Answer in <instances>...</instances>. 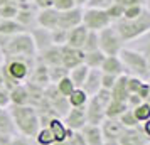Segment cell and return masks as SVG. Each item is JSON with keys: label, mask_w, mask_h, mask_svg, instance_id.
Instances as JSON below:
<instances>
[{"label": "cell", "mask_w": 150, "mask_h": 145, "mask_svg": "<svg viewBox=\"0 0 150 145\" xmlns=\"http://www.w3.org/2000/svg\"><path fill=\"white\" fill-rule=\"evenodd\" d=\"M81 17H83V8L74 7L66 12H59V19H57V29L62 30H71V29L81 25Z\"/></svg>", "instance_id": "9"}, {"label": "cell", "mask_w": 150, "mask_h": 145, "mask_svg": "<svg viewBox=\"0 0 150 145\" xmlns=\"http://www.w3.org/2000/svg\"><path fill=\"white\" fill-rule=\"evenodd\" d=\"M8 145H32V142H30V138H27V137H22V135H14V137L10 138Z\"/></svg>", "instance_id": "43"}, {"label": "cell", "mask_w": 150, "mask_h": 145, "mask_svg": "<svg viewBox=\"0 0 150 145\" xmlns=\"http://www.w3.org/2000/svg\"><path fill=\"white\" fill-rule=\"evenodd\" d=\"M115 81H116L115 76H110V74H105V73H101V90L111 91V88H113Z\"/></svg>", "instance_id": "42"}, {"label": "cell", "mask_w": 150, "mask_h": 145, "mask_svg": "<svg viewBox=\"0 0 150 145\" xmlns=\"http://www.w3.org/2000/svg\"><path fill=\"white\" fill-rule=\"evenodd\" d=\"M123 44L125 42L122 41L113 24L98 32V47L105 56H118L123 49Z\"/></svg>", "instance_id": "6"}, {"label": "cell", "mask_w": 150, "mask_h": 145, "mask_svg": "<svg viewBox=\"0 0 150 145\" xmlns=\"http://www.w3.org/2000/svg\"><path fill=\"white\" fill-rule=\"evenodd\" d=\"M12 137H7V135H0V145H8Z\"/></svg>", "instance_id": "49"}, {"label": "cell", "mask_w": 150, "mask_h": 145, "mask_svg": "<svg viewBox=\"0 0 150 145\" xmlns=\"http://www.w3.org/2000/svg\"><path fill=\"white\" fill-rule=\"evenodd\" d=\"M118 57H120L123 68H125V74L142 78V79H145V78L150 74L149 59H147L142 52H138L135 49L123 47L122 51H120Z\"/></svg>", "instance_id": "5"}, {"label": "cell", "mask_w": 150, "mask_h": 145, "mask_svg": "<svg viewBox=\"0 0 150 145\" xmlns=\"http://www.w3.org/2000/svg\"><path fill=\"white\" fill-rule=\"evenodd\" d=\"M100 128H101L105 142H118V138L123 132L122 123L118 120H113V118H105L100 125Z\"/></svg>", "instance_id": "12"}, {"label": "cell", "mask_w": 150, "mask_h": 145, "mask_svg": "<svg viewBox=\"0 0 150 145\" xmlns=\"http://www.w3.org/2000/svg\"><path fill=\"white\" fill-rule=\"evenodd\" d=\"M35 66V57L27 56H14V57H4L2 62V76L5 90H12L17 84H25L30 79V74Z\"/></svg>", "instance_id": "1"}, {"label": "cell", "mask_w": 150, "mask_h": 145, "mask_svg": "<svg viewBox=\"0 0 150 145\" xmlns=\"http://www.w3.org/2000/svg\"><path fill=\"white\" fill-rule=\"evenodd\" d=\"M17 12H19V5H15V4L0 5V19H15Z\"/></svg>", "instance_id": "35"}, {"label": "cell", "mask_w": 150, "mask_h": 145, "mask_svg": "<svg viewBox=\"0 0 150 145\" xmlns=\"http://www.w3.org/2000/svg\"><path fill=\"white\" fill-rule=\"evenodd\" d=\"M79 133H81L83 140H84V145H105V138H103L101 128L98 125L86 123L79 130Z\"/></svg>", "instance_id": "15"}, {"label": "cell", "mask_w": 150, "mask_h": 145, "mask_svg": "<svg viewBox=\"0 0 150 145\" xmlns=\"http://www.w3.org/2000/svg\"><path fill=\"white\" fill-rule=\"evenodd\" d=\"M118 4H122L123 7H132V5H143L147 4V0H116Z\"/></svg>", "instance_id": "45"}, {"label": "cell", "mask_w": 150, "mask_h": 145, "mask_svg": "<svg viewBox=\"0 0 150 145\" xmlns=\"http://www.w3.org/2000/svg\"><path fill=\"white\" fill-rule=\"evenodd\" d=\"M0 52L4 57H14V56L35 57L37 49L30 32H19L14 35H0Z\"/></svg>", "instance_id": "3"}, {"label": "cell", "mask_w": 150, "mask_h": 145, "mask_svg": "<svg viewBox=\"0 0 150 145\" xmlns=\"http://www.w3.org/2000/svg\"><path fill=\"white\" fill-rule=\"evenodd\" d=\"M66 100H68L69 108H84V106L88 105L89 96L83 91V88H74Z\"/></svg>", "instance_id": "25"}, {"label": "cell", "mask_w": 150, "mask_h": 145, "mask_svg": "<svg viewBox=\"0 0 150 145\" xmlns=\"http://www.w3.org/2000/svg\"><path fill=\"white\" fill-rule=\"evenodd\" d=\"M73 2H74L76 7H79V8H84L86 4H88V0H73Z\"/></svg>", "instance_id": "48"}, {"label": "cell", "mask_w": 150, "mask_h": 145, "mask_svg": "<svg viewBox=\"0 0 150 145\" xmlns=\"http://www.w3.org/2000/svg\"><path fill=\"white\" fill-rule=\"evenodd\" d=\"M105 145H120L118 142H105Z\"/></svg>", "instance_id": "51"}, {"label": "cell", "mask_w": 150, "mask_h": 145, "mask_svg": "<svg viewBox=\"0 0 150 145\" xmlns=\"http://www.w3.org/2000/svg\"><path fill=\"white\" fill-rule=\"evenodd\" d=\"M115 0H88L86 7H91V8H108Z\"/></svg>", "instance_id": "41"}, {"label": "cell", "mask_w": 150, "mask_h": 145, "mask_svg": "<svg viewBox=\"0 0 150 145\" xmlns=\"http://www.w3.org/2000/svg\"><path fill=\"white\" fill-rule=\"evenodd\" d=\"M100 71L105 73V74H110V76H115V78L125 74V68H123V64L118 56H106L105 61L101 62V66H100Z\"/></svg>", "instance_id": "16"}, {"label": "cell", "mask_w": 150, "mask_h": 145, "mask_svg": "<svg viewBox=\"0 0 150 145\" xmlns=\"http://www.w3.org/2000/svg\"><path fill=\"white\" fill-rule=\"evenodd\" d=\"M120 145H147L149 138L145 137L140 130V127L137 128H123L122 135L118 138Z\"/></svg>", "instance_id": "13"}, {"label": "cell", "mask_w": 150, "mask_h": 145, "mask_svg": "<svg viewBox=\"0 0 150 145\" xmlns=\"http://www.w3.org/2000/svg\"><path fill=\"white\" fill-rule=\"evenodd\" d=\"M32 4H34V7L37 10H46V8H52L54 0H34Z\"/></svg>", "instance_id": "44"}, {"label": "cell", "mask_w": 150, "mask_h": 145, "mask_svg": "<svg viewBox=\"0 0 150 145\" xmlns=\"http://www.w3.org/2000/svg\"><path fill=\"white\" fill-rule=\"evenodd\" d=\"M76 5L73 0H54V5H52V8L57 12H66V10H71Z\"/></svg>", "instance_id": "39"}, {"label": "cell", "mask_w": 150, "mask_h": 145, "mask_svg": "<svg viewBox=\"0 0 150 145\" xmlns=\"http://www.w3.org/2000/svg\"><path fill=\"white\" fill-rule=\"evenodd\" d=\"M128 110L125 101H116V100H110V103L106 105L105 108V117L106 118H113V120H118L125 111Z\"/></svg>", "instance_id": "26"}, {"label": "cell", "mask_w": 150, "mask_h": 145, "mask_svg": "<svg viewBox=\"0 0 150 145\" xmlns=\"http://www.w3.org/2000/svg\"><path fill=\"white\" fill-rule=\"evenodd\" d=\"M132 111H133V117L138 122V125H142L147 120H150V105L147 101H142V103L138 105L137 108H133Z\"/></svg>", "instance_id": "29"}, {"label": "cell", "mask_w": 150, "mask_h": 145, "mask_svg": "<svg viewBox=\"0 0 150 145\" xmlns=\"http://www.w3.org/2000/svg\"><path fill=\"white\" fill-rule=\"evenodd\" d=\"M24 2H29V4H32V2H34V0H24Z\"/></svg>", "instance_id": "52"}, {"label": "cell", "mask_w": 150, "mask_h": 145, "mask_svg": "<svg viewBox=\"0 0 150 145\" xmlns=\"http://www.w3.org/2000/svg\"><path fill=\"white\" fill-rule=\"evenodd\" d=\"M14 127L17 130V135L27 138H34L37 135V132L41 130V120H39V111L37 108L30 106V105H10V108H7Z\"/></svg>", "instance_id": "2"}, {"label": "cell", "mask_w": 150, "mask_h": 145, "mask_svg": "<svg viewBox=\"0 0 150 145\" xmlns=\"http://www.w3.org/2000/svg\"><path fill=\"white\" fill-rule=\"evenodd\" d=\"M81 88L88 96L96 95L98 91L101 90V71L100 69H89L88 76H86Z\"/></svg>", "instance_id": "17"}, {"label": "cell", "mask_w": 150, "mask_h": 145, "mask_svg": "<svg viewBox=\"0 0 150 145\" xmlns=\"http://www.w3.org/2000/svg\"><path fill=\"white\" fill-rule=\"evenodd\" d=\"M54 145H84V140H83L81 133L79 132H74L71 137H68L64 142H61V144H54Z\"/></svg>", "instance_id": "40"}, {"label": "cell", "mask_w": 150, "mask_h": 145, "mask_svg": "<svg viewBox=\"0 0 150 145\" xmlns=\"http://www.w3.org/2000/svg\"><path fill=\"white\" fill-rule=\"evenodd\" d=\"M81 24L88 30L93 32H100L103 29L110 27L113 22L110 21L106 10L103 8H91V7H84L83 8V17H81Z\"/></svg>", "instance_id": "7"}, {"label": "cell", "mask_w": 150, "mask_h": 145, "mask_svg": "<svg viewBox=\"0 0 150 145\" xmlns=\"http://www.w3.org/2000/svg\"><path fill=\"white\" fill-rule=\"evenodd\" d=\"M145 79L142 78H137V76H128V81H127V88H128V93L130 95H137L140 88L143 86Z\"/></svg>", "instance_id": "37"}, {"label": "cell", "mask_w": 150, "mask_h": 145, "mask_svg": "<svg viewBox=\"0 0 150 145\" xmlns=\"http://www.w3.org/2000/svg\"><path fill=\"white\" fill-rule=\"evenodd\" d=\"M39 61H41L42 64H46L47 68L61 66V47H57V46H51V47L44 49V51L41 52Z\"/></svg>", "instance_id": "21"}, {"label": "cell", "mask_w": 150, "mask_h": 145, "mask_svg": "<svg viewBox=\"0 0 150 145\" xmlns=\"http://www.w3.org/2000/svg\"><path fill=\"white\" fill-rule=\"evenodd\" d=\"M0 135H7V137L17 135V130H15L12 117H10V113H8L7 108H2L0 110Z\"/></svg>", "instance_id": "23"}, {"label": "cell", "mask_w": 150, "mask_h": 145, "mask_svg": "<svg viewBox=\"0 0 150 145\" xmlns=\"http://www.w3.org/2000/svg\"><path fill=\"white\" fill-rule=\"evenodd\" d=\"M127 81H128V74H122V76L116 78L113 88L110 91L111 95V100H116V101H127L128 98V88H127Z\"/></svg>", "instance_id": "20"}, {"label": "cell", "mask_w": 150, "mask_h": 145, "mask_svg": "<svg viewBox=\"0 0 150 145\" xmlns=\"http://www.w3.org/2000/svg\"><path fill=\"white\" fill-rule=\"evenodd\" d=\"M98 32H93V30H88V35H86V41L83 44L81 51L83 52H91V51H98Z\"/></svg>", "instance_id": "33"}, {"label": "cell", "mask_w": 150, "mask_h": 145, "mask_svg": "<svg viewBox=\"0 0 150 145\" xmlns=\"http://www.w3.org/2000/svg\"><path fill=\"white\" fill-rule=\"evenodd\" d=\"M19 32H29L15 19H0V35H14Z\"/></svg>", "instance_id": "24"}, {"label": "cell", "mask_w": 150, "mask_h": 145, "mask_svg": "<svg viewBox=\"0 0 150 145\" xmlns=\"http://www.w3.org/2000/svg\"><path fill=\"white\" fill-rule=\"evenodd\" d=\"M143 10H145L143 5H132V7H125V10H123V19H127V21L135 19V17H138V15L142 14Z\"/></svg>", "instance_id": "38"}, {"label": "cell", "mask_w": 150, "mask_h": 145, "mask_svg": "<svg viewBox=\"0 0 150 145\" xmlns=\"http://www.w3.org/2000/svg\"><path fill=\"white\" fill-rule=\"evenodd\" d=\"M89 73V68L88 66H84V64H79V66H76L74 69H71L68 73L69 79L73 81V84H74L76 88H81L83 83H84V79H86V76H88Z\"/></svg>", "instance_id": "27"}, {"label": "cell", "mask_w": 150, "mask_h": 145, "mask_svg": "<svg viewBox=\"0 0 150 145\" xmlns=\"http://www.w3.org/2000/svg\"><path fill=\"white\" fill-rule=\"evenodd\" d=\"M62 122L69 130L79 132L86 125V111L84 108H69L68 113L62 117Z\"/></svg>", "instance_id": "10"}, {"label": "cell", "mask_w": 150, "mask_h": 145, "mask_svg": "<svg viewBox=\"0 0 150 145\" xmlns=\"http://www.w3.org/2000/svg\"><path fill=\"white\" fill-rule=\"evenodd\" d=\"M64 76H68V71L62 66H52V68H49V81H51V84H56Z\"/></svg>", "instance_id": "36"}, {"label": "cell", "mask_w": 150, "mask_h": 145, "mask_svg": "<svg viewBox=\"0 0 150 145\" xmlns=\"http://www.w3.org/2000/svg\"><path fill=\"white\" fill-rule=\"evenodd\" d=\"M34 138L37 142V145H54L56 144V138L52 137V133H51V130L47 127H41V130L37 132V135Z\"/></svg>", "instance_id": "31"}, {"label": "cell", "mask_w": 150, "mask_h": 145, "mask_svg": "<svg viewBox=\"0 0 150 145\" xmlns=\"http://www.w3.org/2000/svg\"><path fill=\"white\" fill-rule=\"evenodd\" d=\"M140 130H142V133L145 135V137L150 140V120H147L145 123H142L140 125Z\"/></svg>", "instance_id": "47"}, {"label": "cell", "mask_w": 150, "mask_h": 145, "mask_svg": "<svg viewBox=\"0 0 150 145\" xmlns=\"http://www.w3.org/2000/svg\"><path fill=\"white\" fill-rule=\"evenodd\" d=\"M105 10H106V14H108L110 21L115 24V22H118V21H122L123 19V10H125V7L115 0V2H113L108 8H105Z\"/></svg>", "instance_id": "32"}, {"label": "cell", "mask_w": 150, "mask_h": 145, "mask_svg": "<svg viewBox=\"0 0 150 145\" xmlns=\"http://www.w3.org/2000/svg\"><path fill=\"white\" fill-rule=\"evenodd\" d=\"M118 122L122 123L123 128H137V127H140V125H138V122L135 120V117H133V111H132V110L125 111L122 117L118 118Z\"/></svg>", "instance_id": "34"}, {"label": "cell", "mask_w": 150, "mask_h": 145, "mask_svg": "<svg viewBox=\"0 0 150 145\" xmlns=\"http://www.w3.org/2000/svg\"><path fill=\"white\" fill-rule=\"evenodd\" d=\"M106 56L103 54L101 51H91V52H84V59H83V64L88 66L89 69H100L101 62L105 61Z\"/></svg>", "instance_id": "28"}, {"label": "cell", "mask_w": 150, "mask_h": 145, "mask_svg": "<svg viewBox=\"0 0 150 145\" xmlns=\"http://www.w3.org/2000/svg\"><path fill=\"white\" fill-rule=\"evenodd\" d=\"M8 105H10V101H8V91L5 88H0V106L5 108Z\"/></svg>", "instance_id": "46"}, {"label": "cell", "mask_w": 150, "mask_h": 145, "mask_svg": "<svg viewBox=\"0 0 150 145\" xmlns=\"http://www.w3.org/2000/svg\"><path fill=\"white\" fill-rule=\"evenodd\" d=\"M32 34V39H34V44H35V49L37 52H42L44 49H47L52 46V41H51V32L49 30H44V29H34L30 30Z\"/></svg>", "instance_id": "22"}, {"label": "cell", "mask_w": 150, "mask_h": 145, "mask_svg": "<svg viewBox=\"0 0 150 145\" xmlns=\"http://www.w3.org/2000/svg\"><path fill=\"white\" fill-rule=\"evenodd\" d=\"M83 59H84V52L81 49H74L69 47V46H61V66L66 71H71L74 69L76 66L83 64Z\"/></svg>", "instance_id": "8"}, {"label": "cell", "mask_w": 150, "mask_h": 145, "mask_svg": "<svg viewBox=\"0 0 150 145\" xmlns=\"http://www.w3.org/2000/svg\"><path fill=\"white\" fill-rule=\"evenodd\" d=\"M8 101H10V105H17V106L30 105V96H29L27 84H17L15 88L8 90Z\"/></svg>", "instance_id": "19"}, {"label": "cell", "mask_w": 150, "mask_h": 145, "mask_svg": "<svg viewBox=\"0 0 150 145\" xmlns=\"http://www.w3.org/2000/svg\"><path fill=\"white\" fill-rule=\"evenodd\" d=\"M116 29V32L120 34L123 42H130V41H135L142 35L149 34L150 32V10L145 8L142 14L135 17V19H122L113 24Z\"/></svg>", "instance_id": "4"}, {"label": "cell", "mask_w": 150, "mask_h": 145, "mask_svg": "<svg viewBox=\"0 0 150 145\" xmlns=\"http://www.w3.org/2000/svg\"><path fill=\"white\" fill-rule=\"evenodd\" d=\"M54 86H56V90H57V93H59L61 96H64V98H68L69 95H71V91L76 88L74 84H73V81L69 79V76L61 78V79L54 84Z\"/></svg>", "instance_id": "30"}, {"label": "cell", "mask_w": 150, "mask_h": 145, "mask_svg": "<svg viewBox=\"0 0 150 145\" xmlns=\"http://www.w3.org/2000/svg\"><path fill=\"white\" fill-rule=\"evenodd\" d=\"M0 88H5V86H4V76H2V69H0Z\"/></svg>", "instance_id": "50"}, {"label": "cell", "mask_w": 150, "mask_h": 145, "mask_svg": "<svg viewBox=\"0 0 150 145\" xmlns=\"http://www.w3.org/2000/svg\"><path fill=\"white\" fill-rule=\"evenodd\" d=\"M47 127L49 130H51V133H52V137L56 138V144H61V142H64L68 137H71L74 132L73 130H69L68 127L64 125V122H62V118L59 117H54V118H51L47 122Z\"/></svg>", "instance_id": "14"}, {"label": "cell", "mask_w": 150, "mask_h": 145, "mask_svg": "<svg viewBox=\"0 0 150 145\" xmlns=\"http://www.w3.org/2000/svg\"><path fill=\"white\" fill-rule=\"evenodd\" d=\"M86 35H88V29L84 25H78V27L68 30V37H66V46L74 49H81L84 41H86Z\"/></svg>", "instance_id": "18"}, {"label": "cell", "mask_w": 150, "mask_h": 145, "mask_svg": "<svg viewBox=\"0 0 150 145\" xmlns=\"http://www.w3.org/2000/svg\"><path fill=\"white\" fill-rule=\"evenodd\" d=\"M57 19H59V12L54 8H46V10H37L35 15V24L44 30H56L57 29Z\"/></svg>", "instance_id": "11"}]
</instances>
